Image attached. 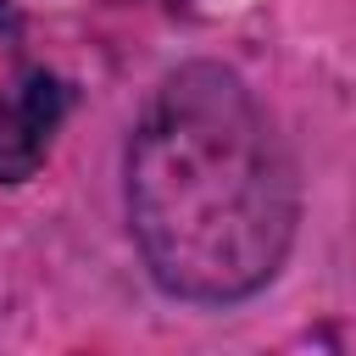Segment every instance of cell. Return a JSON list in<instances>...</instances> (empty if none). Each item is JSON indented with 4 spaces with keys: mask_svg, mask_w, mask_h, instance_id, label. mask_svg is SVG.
Here are the masks:
<instances>
[{
    "mask_svg": "<svg viewBox=\"0 0 356 356\" xmlns=\"http://www.w3.org/2000/svg\"><path fill=\"white\" fill-rule=\"evenodd\" d=\"M295 167L245 89L217 61L167 72L128 139V228L150 278L195 306L267 289L295 245Z\"/></svg>",
    "mask_w": 356,
    "mask_h": 356,
    "instance_id": "1",
    "label": "cell"
},
{
    "mask_svg": "<svg viewBox=\"0 0 356 356\" xmlns=\"http://www.w3.org/2000/svg\"><path fill=\"white\" fill-rule=\"evenodd\" d=\"M67 117V89L56 72H22L11 89H0V184H28Z\"/></svg>",
    "mask_w": 356,
    "mask_h": 356,
    "instance_id": "2",
    "label": "cell"
}]
</instances>
